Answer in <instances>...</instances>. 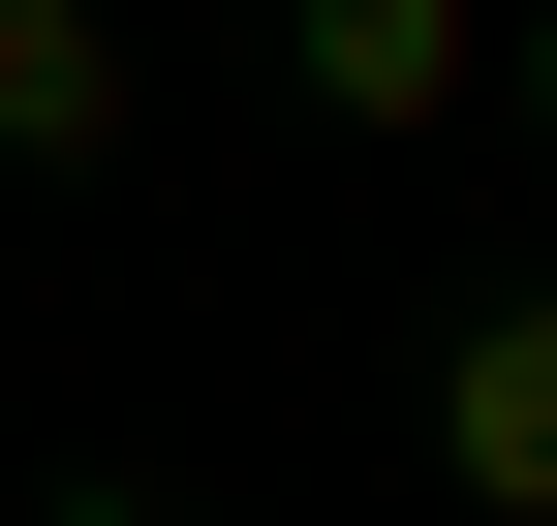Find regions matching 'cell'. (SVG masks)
Returning <instances> with one entry per match:
<instances>
[{"label": "cell", "mask_w": 557, "mask_h": 526, "mask_svg": "<svg viewBox=\"0 0 557 526\" xmlns=\"http://www.w3.org/2000/svg\"><path fill=\"white\" fill-rule=\"evenodd\" d=\"M434 465H465V526H557V279H496L434 341Z\"/></svg>", "instance_id": "cell-1"}, {"label": "cell", "mask_w": 557, "mask_h": 526, "mask_svg": "<svg viewBox=\"0 0 557 526\" xmlns=\"http://www.w3.org/2000/svg\"><path fill=\"white\" fill-rule=\"evenodd\" d=\"M278 93L403 155V124H465V93H496V32H465V0H278Z\"/></svg>", "instance_id": "cell-2"}, {"label": "cell", "mask_w": 557, "mask_h": 526, "mask_svg": "<svg viewBox=\"0 0 557 526\" xmlns=\"http://www.w3.org/2000/svg\"><path fill=\"white\" fill-rule=\"evenodd\" d=\"M124 124H156V32H124V0H0V155H32V186H94Z\"/></svg>", "instance_id": "cell-3"}, {"label": "cell", "mask_w": 557, "mask_h": 526, "mask_svg": "<svg viewBox=\"0 0 557 526\" xmlns=\"http://www.w3.org/2000/svg\"><path fill=\"white\" fill-rule=\"evenodd\" d=\"M496 93H527V124H557V0H527V32H496Z\"/></svg>", "instance_id": "cell-4"}, {"label": "cell", "mask_w": 557, "mask_h": 526, "mask_svg": "<svg viewBox=\"0 0 557 526\" xmlns=\"http://www.w3.org/2000/svg\"><path fill=\"white\" fill-rule=\"evenodd\" d=\"M62 526H218V496H124V465H94V496H62Z\"/></svg>", "instance_id": "cell-5"}]
</instances>
